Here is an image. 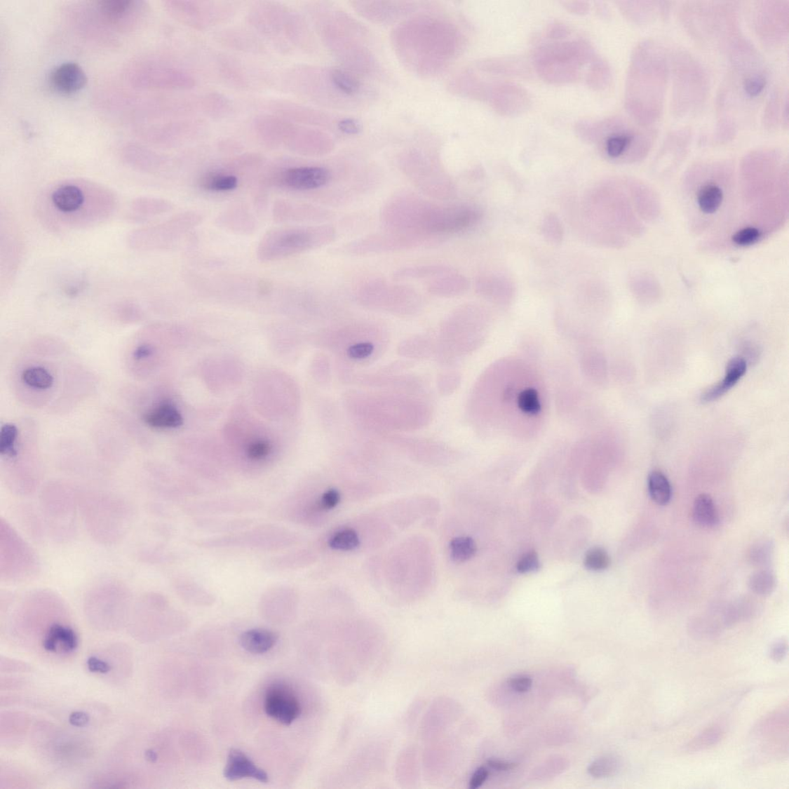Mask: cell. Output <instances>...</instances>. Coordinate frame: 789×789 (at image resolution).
<instances>
[{
  "label": "cell",
  "instance_id": "obj_1",
  "mask_svg": "<svg viewBox=\"0 0 789 789\" xmlns=\"http://www.w3.org/2000/svg\"><path fill=\"white\" fill-rule=\"evenodd\" d=\"M116 205V195L102 186L67 181L43 194L37 212L50 229L74 230L104 222L114 213Z\"/></svg>",
  "mask_w": 789,
  "mask_h": 789
},
{
  "label": "cell",
  "instance_id": "obj_2",
  "mask_svg": "<svg viewBox=\"0 0 789 789\" xmlns=\"http://www.w3.org/2000/svg\"><path fill=\"white\" fill-rule=\"evenodd\" d=\"M482 217V210L474 205H439L409 194L394 198L384 210L391 232L420 239L465 231Z\"/></svg>",
  "mask_w": 789,
  "mask_h": 789
},
{
  "label": "cell",
  "instance_id": "obj_3",
  "mask_svg": "<svg viewBox=\"0 0 789 789\" xmlns=\"http://www.w3.org/2000/svg\"><path fill=\"white\" fill-rule=\"evenodd\" d=\"M577 130L584 140L596 143L606 159L614 161L645 154L657 137V132L647 125L619 116L600 121H584L578 125Z\"/></svg>",
  "mask_w": 789,
  "mask_h": 789
},
{
  "label": "cell",
  "instance_id": "obj_4",
  "mask_svg": "<svg viewBox=\"0 0 789 789\" xmlns=\"http://www.w3.org/2000/svg\"><path fill=\"white\" fill-rule=\"evenodd\" d=\"M79 513L89 535L102 545L121 541L133 521L130 505L113 494H79Z\"/></svg>",
  "mask_w": 789,
  "mask_h": 789
},
{
  "label": "cell",
  "instance_id": "obj_5",
  "mask_svg": "<svg viewBox=\"0 0 789 789\" xmlns=\"http://www.w3.org/2000/svg\"><path fill=\"white\" fill-rule=\"evenodd\" d=\"M590 46L581 41L548 43L536 53L539 74L551 82H569L580 76V69L591 58Z\"/></svg>",
  "mask_w": 789,
  "mask_h": 789
},
{
  "label": "cell",
  "instance_id": "obj_6",
  "mask_svg": "<svg viewBox=\"0 0 789 789\" xmlns=\"http://www.w3.org/2000/svg\"><path fill=\"white\" fill-rule=\"evenodd\" d=\"M40 560L31 546L7 520L0 522V576L7 582L31 579L40 572Z\"/></svg>",
  "mask_w": 789,
  "mask_h": 789
},
{
  "label": "cell",
  "instance_id": "obj_7",
  "mask_svg": "<svg viewBox=\"0 0 789 789\" xmlns=\"http://www.w3.org/2000/svg\"><path fill=\"white\" fill-rule=\"evenodd\" d=\"M41 507L46 528L62 541L75 534L79 494L66 487H49L41 494Z\"/></svg>",
  "mask_w": 789,
  "mask_h": 789
},
{
  "label": "cell",
  "instance_id": "obj_8",
  "mask_svg": "<svg viewBox=\"0 0 789 789\" xmlns=\"http://www.w3.org/2000/svg\"><path fill=\"white\" fill-rule=\"evenodd\" d=\"M335 237V231L328 226L276 231L262 242V255L277 259L325 245Z\"/></svg>",
  "mask_w": 789,
  "mask_h": 789
},
{
  "label": "cell",
  "instance_id": "obj_9",
  "mask_svg": "<svg viewBox=\"0 0 789 789\" xmlns=\"http://www.w3.org/2000/svg\"><path fill=\"white\" fill-rule=\"evenodd\" d=\"M133 606V596L123 584L106 581L93 587L85 596V609L93 616H124Z\"/></svg>",
  "mask_w": 789,
  "mask_h": 789
},
{
  "label": "cell",
  "instance_id": "obj_10",
  "mask_svg": "<svg viewBox=\"0 0 789 789\" xmlns=\"http://www.w3.org/2000/svg\"><path fill=\"white\" fill-rule=\"evenodd\" d=\"M264 706L267 715L285 725L292 724L301 714L298 699L283 686L273 687L268 691Z\"/></svg>",
  "mask_w": 789,
  "mask_h": 789
},
{
  "label": "cell",
  "instance_id": "obj_11",
  "mask_svg": "<svg viewBox=\"0 0 789 789\" xmlns=\"http://www.w3.org/2000/svg\"><path fill=\"white\" fill-rule=\"evenodd\" d=\"M476 292L483 298L499 304L509 306L515 295V286L513 281L503 274L490 272L476 279Z\"/></svg>",
  "mask_w": 789,
  "mask_h": 789
},
{
  "label": "cell",
  "instance_id": "obj_12",
  "mask_svg": "<svg viewBox=\"0 0 789 789\" xmlns=\"http://www.w3.org/2000/svg\"><path fill=\"white\" fill-rule=\"evenodd\" d=\"M418 239L392 232L387 236H375L356 241L346 246L345 250L356 255L396 251L398 249L407 248L412 244H417Z\"/></svg>",
  "mask_w": 789,
  "mask_h": 789
},
{
  "label": "cell",
  "instance_id": "obj_13",
  "mask_svg": "<svg viewBox=\"0 0 789 789\" xmlns=\"http://www.w3.org/2000/svg\"><path fill=\"white\" fill-rule=\"evenodd\" d=\"M331 172L323 167H301L287 170L283 183L289 189L310 191L321 189L330 182Z\"/></svg>",
  "mask_w": 789,
  "mask_h": 789
},
{
  "label": "cell",
  "instance_id": "obj_14",
  "mask_svg": "<svg viewBox=\"0 0 789 789\" xmlns=\"http://www.w3.org/2000/svg\"><path fill=\"white\" fill-rule=\"evenodd\" d=\"M88 78L83 69L75 62L60 65L50 74L51 88L62 95H73L87 84Z\"/></svg>",
  "mask_w": 789,
  "mask_h": 789
},
{
  "label": "cell",
  "instance_id": "obj_15",
  "mask_svg": "<svg viewBox=\"0 0 789 789\" xmlns=\"http://www.w3.org/2000/svg\"><path fill=\"white\" fill-rule=\"evenodd\" d=\"M224 776L229 781L253 778L262 783H267L269 781L267 773L257 767L243 752L237 748L230 750Z\"/></svg>",
  "mask_w": 789,
  "mask_h": 789
},
{
  "label": "cell",
  "instance_id": "obj_16",
  "mask_svg": "<svg viewBox=\"0 0 789 789\" xmlns=\"http://www.w3.org/2000/svg\"><path fill=\"white\" fill-rule=\"evenodd\" d=\"M747 370L745 359L736 357L731 359L726 367L724 378L720 382L707 389L701 396L702 403L713 402L724 396L744 376Z\"/></svg>",
  "mask_w": 789,
  "mask_h": 789
},
{
  "label": "cell",
  "instance_id": "obj_17",
  "mask_svg": "<svg viewBox=\"0 0 789 789\" xmlns=\"http://www.w3.org/2000/svg\"><path fill=\"white\" fill-rule=\"evenodd\" d=\"M757 737L762 738L768 744L767 747L772 746L773 743L777 744V741H783L784 736H788V708L776 710L767 717L764 718L757 727L756 731Z\"/></svg>",
  "mask_w": 789,
  "mask_h": 789
},
{
  "label": "cell",
  "instance_id": "obj_18",
  "mask_svg": "<svg viewBox=\"0 0 789 789\" xmlns=\"http://www.w3.org/2000/svg\"><path fill=\"white\" fill-rule=\"evenodd\" d=\"M494 104L502 114H515L528 104V97L525 92L515 85L501 83L494 90Z\"/></svg>",
  "mask_w": 789,
  "mask_h": 789
},
{
  "label": "cell",
  "instance_id": "obj_19",
  "mask_svg": "<svg viewBox=\"0 0 789 789\" xmlns=\"http://www.w3.org/2000/svg\"><path fill=\"white\" fill-rule=\"evenodd\" d=\"M772 7L773 6H769V13L767 6L763 5L760 8L757 7L755 20L757 32L763 34L762 38L764 40L768 38L769 40L771 39V42L774 41L776 43V40L778 41V37H780L781 40H783V38L784 39V28L785 26L788 27V25H784V22L788 23V18L783 19V18H781L778 19L776 13L778 6L775 5L774 13H772Z\"/></svg>",
  "mask_w": 789,
  "mask_h": 789
},
{
  "label": "cell",
  "instance_id": "obj_20",
  "mask_svg": "<svg viewBox=\"0 0 789 789\" xmlns=\"http://www.w3.org/2000/svg\"><path fill=\"white\" fill-rule=\"evenodd\" d=\"M58 645H62V650L65 652H72L79 645V640L72 628L60 623H53L46 632L43 647L46 652H55Z\"/></svg>",
  "mask_w": 789,
  "mask_h": 789
},
{
  "label": "cell",
  "instance_id": "obj_21",
  "mask_svg": "<svg viewBox=\"0 0 789 789\" xmlns=\"http://www.w3.org/2000/svg\"><path fill=\"white\" fill-rule=\"evenodd\" d=\"M470 283L463 275L453 269L447 274L436 278L428 285V290L436 296H457L464 294Z\"/></svg>",
  "mask_w": 789,
  "mask_h": 789
},
{
  "label": "cell",
  "instance_id": "obj_22",
  "mask_svg": "<svg viewBox=\"0 0 789 789\" xmlns=\"http://www.w3.org/2000/svg\"><path fill=\"white\" fill-rule=\"evenodd\" d=\"M278 642L276 633L267 629H252L243 633L240 644L245 651L253 654L267 653Z\"/></svg>",
  "mask_w": 789,
  "mask_h": 789
},
{
  "label": "cell",
  "instance_id": "obj_23",
  "mask_svg": "<svg viewBox=\"0 0 789 789\" xmlns=\"http://www.w3.org/2000/svg\"><path fill=\"white\" fill-rule=\"evenodd\" d=\"M144 421L147 425L154 428H177L183 424L181 413L170 403L161 404L147 412Z\"/></svg>",
  "mask_w": 789,
  "mask_h": 789
},
{
  "label": "cell",
  "instance_id": "obj_24",
  "mask_svg": "<svg viewBox=\"0 0 789 789\" xmlns=\"http://www.w3.org/2000/svg\"><path fill=\"white\" fill-rule=\"evenodd\" d=\"M726 727L724 724L716 723L703 730L686 746V751L696 753L704 751L717 746L724 739Z\"/></svg>",
  "mask_w": 789,
  "mask_h": 789
},
{
  "label": "cell",
  "instance_id": "obj_25",
  "mask_svg": "<svg viewBox=\"0 0 789 789\" xmlns=\"http://www.w3.org/2000/svg\"><path fill=\"white\" fill-rule=\"evenodd\" d=\"M693 518L695 522L705 527H713L717 525L718 513L712 497L701 494L695 499L693 506Z\"/></svg>",
  "mask_w": 789,
  "mask_h": 789
},
{
  "label": "cell",
  "instance_id": "obj_26",
  "mask_svg": "<svg viewBox=\"0 0 789 789\" xmlns=\"http://www.w3.org/2000/svg\"><path fill=\"white\" fill-rule=\"evenodd\" d=\"M648 492L652 501L660 505L666 506L673 497V489L667 476L661 471H655L648 476Z\"/></svg>",
  "mask_w": 789,
  "mask_h": 789
},
{
  "label": "cell",
  "instance_id": "obj_27",
  "mask_svg": "<svg viewBox=\"0 0 789 789\" xmlns=\"http://www.w3.org/2000/svg\"><path fill=\"white\" fill-rule=\"evenodd\" d=\"M452 270L453 269L444 265H420L398 270L396 272L395 278L401 280L432 278L447 274Z\"/></svg>",
  "mask_w": 789,
  "mask_h": 789
},
{
  "label": "cell",
  "instance_id": "obj_28",
  "mask_svg": "<svg viewBox=\"0 0 789 789\" xmlns=\"http://www.w3.org/2000/svg\"><path fill=\"white\" fill-rule=\"evenodd\" d=\"M722 201V190L715 184L703 186L698 194L699 206L705 214L715 213L720 209Z\"/></svg>",
  "mask_w": 789,
  "mask_h": 789
},
{
  "label": "cell",
  "instance_id": "obj_29",
  "mask_svg": "<svg viewBox=\"0 0 789 789\" xmlns=\"http://www.w3.org/2000/svg\"><path fill=\"white\" fill-rule=\"evenodd\" d=\"M135 4L125 0H104L99 2V9L108 20L119 22L135 9Z\"/></svg>",
  "mask_w": 789,
  "mask_h": 789
},
{
  "label": "cell",
  "instance_id": "obj_30",
  "mask_svg": "<svg viewBox=\"0 0 789 789\" xmlns=\"http://www.w3.org/2000/svg\"><path fill=\"white\" fill-rule=\"evenodd\" d=\"M541 233L545 240L552 245H560L564 240L565 228L559 216L550 213L543 218Z\"/></svg>",
  "mask_w": 789,
  "mask_h": 789
},
{
  "label": "cell",
  "instance_id": "obj_31",
  "mask_svg": "<svg viewBox=\"0 0 789 789\" xmlns=\"http://www.w3.org/2000/svg\"><path fill=\"white\" fill-rule=\"evenodd\" d=\"M776 587V578L774 574L767 569L760 570L748 580V588L755 595L767 596L775 591Z\"/></svg>",
  "mask_w": 789,
  "mask_h": 789
},
{
  "label": "cell",
  "instance_id": "obj_32",
  "mask_svg": "<svg viewBox=\"0 0 789 789\" xmlns=\"http://www.w3.org/2000/svg\"><path fill=\"white\" fill-rule=\"evenodd\" d=\"M450 550L451 558L457 563H463L474 557L476 545L472 538L460 537L453 539L450 544Z\"/></svg>",
  "mask_w": 789,
  "mask_h": 789
},
{
  "label": "cell",
  "instance_id": "obj_33",
  "mask_svg": "<svg viewBox=\"0 0 789 789\" xmlns=\"http://www.w3.org/2000/svg\"><path fill=\"white\" fill-rule=\"evenodd\" d=\"M330 77L334 87L346 95L353 96L361 89L360 82L345 70L335 69Z\"/></svg>",
  "mask_w": 789,
  "mask_h": 789
},
{
  "label": "cell",
  "instance_id": "obj_34",
  "mask_svg": "<svg viewBox=\"0 0 789 789\" xmlns=\"http://www.w3.org/2000/svg\"><path fill=\"white\" fill-rule=\"evenodd\" d=\"M22 379L29 387L38 389H48L53 385L52 375L41 367L29 368L22 373Z\"/></svg>",
  "mask_w": 789,
  "mask_h": 789
},
{
  "label": "cell",
  "instance_id": "obj_35",
  "mask_svg": "<svg viewBox=\"0 0 789 789\" xmlns=\"http://www.w3.org/2000/svg\"><path fill=\"white\" fill-rule=\"evenodd\" d=\"M360 544L358 534L351 529H345L335 533L330 540V548L335 551H351Z\"/></svg>",
  "mask_w": 789,
  "mask_h": 789
},
{
  "label": "cell",
  "instance_id": "obj_36",
  "mask_svg": "<svg viewBox=\"0 0 789 789\" xmlns=\"http://www.w3.org/2000/svg\"><path fill=\"white\" fill-rule=\"evenodd\" d=\"M774 553V544L769 540L762 541L755 544L748 553V559L751 564L757 567H764L769 565Z\"/></svg>",
  "mask_w": 789,
  "mask_h": 789
},
{
  "label": "cell",
  "instance_id": "obj_37",
  "mask_svg": "<svg viewBox=\"0 0 789 789\" xmlns=\"http://www.w3.org/2000/svg\"><path fill=\"white\" fill-rule=\"evenodd\" d=\"M619 768V760L614 756H607L592 763L588 771L595 778H605L614 775Z\"/></svg>",
  "mask_w": 789,
  "mask_h": 789
},
{
  "label": "cell",
  "instance_id": "obj_38",
  "mask_svg": "<svg viewBox=\"0 0 789 789\" xmlns=\"http://www.w3.org/2000/svg\"><path fill=\"white\" fill-rule=\"evenodd\" d=\"M18 436V429L13 424H6L1 429L0 433V453L3 456L15 457L18 456L15 447V440Z\"/></svg>",
  "mask_w": 789,
  "mask_h": 789
},
{
  "label": "cell",
  "instance_id": "obj_39",
  "mask_svg": "<svg viewBox=\"0 0 789 789\" xmlns=\"http://www.w3.org/2000/svg\"><path fill=\"white\" fill-rule=\"evenodd\" d=\"M610 564V558L603 548H592L586 554L584 565L588 569L600 572L607 569Z\"/></svg>",
  "mask_w": 789,
  "mask_h": 789
},
{
  "label": "cell",
  "instance_id": "obj_40",
  "mask_svg": "<svg viewBox=\"0 0 789 789\" xmlns=\"http://www.w3.org/2000/svg\"><path fill=\"white\" fill-rule=\"evenodd\" d=\"M160 201L149 198H140L132 203L131 210L134 215L145 217L160 212Z\"/></svg>",
  "mask_w": 789,
  "mask_h": 789
},
{
  "label": "cell",
  "instance_id": "obj_41",
  "mask_svg": "<svg viewBox=\"0 0 789 789\" xmlns=\"http://www.w3.org/2000/svg\"><path fill=\"white\" fill-rule=\"evenodd\" d=\"M238 186V179L232 175H216L210 177L205 182V187L208 190L215 191H228L236 189Z\"/></svg>",
  "mask_w": 789,
  "mask_h": 789
},
{
  "label": "cell",
  "instance_id": "obj_42",
  "mask_svg": "<svg viewBox=\"0 0 789 789\" xmlns=\"http://www.w3.org/2000/svg\"><path fill=\"white\" fill-rule=\"evenodd\" d=\"M761 231L753 227H748L741 229L734 234L732 241L734 244L739 246H750L752 245L761 238Z\"/></svg>",
  "mask_w": 789,
  "mask_h": 789
},
{
  "label": "cell",
  "instance_id": "obj_43",
  "mask_svg": "<svg viewBox=\"0 0 789 789\" xmlns=\"http://www.w3.org/2000/svg\"><path fill=\"white\" fill-rule=\"evenodd\" d=\"M541 564L537 553L532 551L523 554L518 563V570L521 574L537 572Z\"/></svg>",
  "mask_w": 789,
  "mask_h": 789
},
{
  "label": "cell",
  "instance_id": "obj_44",
  "mask_svg": "<svg viewBox=\"0 0 789 789\" xmlns=\"http://www.w3.org/2000/svg\"><path fill=\"white\" fill-rule=\"evenodd\" d=\"M374 351L373 344L371 342H362L351 346L347 354L350 358L363 359L370 356Z\"/></svg>",
  "mask_w": 789,
  "mask_h": 789
},
{
  "label": "cell",
  "instance_id": "obj_45",
  "mask_svg": "<svg viewBox=\"0 0 789 789\" xmlns=\"http://www.w3.org/2000/svg\"><path fill=\"white\" fill-rule=\"evenodd\" d=\"M271 451L269 443L257 441L250 445L248 449V456L254 460H260L267 457Z\"/></svg>",
  "mask_w": 789,
  "mask_h": 789
},
{
  "label": "cell",
  "instance_id": "obj_46",
  "mask_svg": "<svg viewBox=\"0 0 789 789\" xmlns=\"http://www.w3.org/2000/svg\"><path fill=\"white\" fill-rule=\"evenodd\" d=\"M788 642L785 640H778L770 647L769 656L772 661L780 662L785 659L788 653Z\"/></svg>",
  "mask_w": 789,
  "mask_h": 789
},
{
  "label": "cell",
  "instance_id": "obj_47",
  "mask_svg": "<svg viewBox=\"0 0 789 789\" xmlns=\"http://www.w3.org/2000/svg\"><path fill=\"white\" fill-rule=\"evenodd\" d=\"M508 682L514 691L520 693L528 692L532 686V679L525 675L513 677Z\"/></svg>",
  "mask_w": 789,
  "mask_h": 789
},
{
  "label": "cell",
  "instance_id": "obj_48",
  "mask_svg": "<svg viewBox=\"0 0 789 789\" xmlns=\"http://www.w3.org/2000/svg\"><path fill=\"white\" fill-rule=\"evenodd\" d=\"M87 666L88 670L93 673L107 674L112 670L110 663L97 657L89 658Z\"/></svg>",
  "mask_w": 789,
  "mask_h": 789
},
{
  "label": "cell",
  "instance_id": "obj_49",
  "mask_svg": "<svg viewBox=\"0 0 789 789\" xmlns=\"http://www.w3.org/2000/svg\"><path fill=\"white\" fill-rule=\"evenodd\" d=\"M340 494L337 490H330L325 492L321 499L322 507L325 510L333 509L340 502Z\"/></svg>",
  "mask_w": 789,
  "mask_h": 789
},
{
  "label": "cell",
  "instance_id": "obj_50",
  "mask_svg": "<svg viewBox=\"0 0 789 789\" xmlns=\"http://www.w3.org/2000/svg\"><path fill=\"white\" fill-rule=\"evenodd\" d=\"M339 128L347 135L358 134L361 130L360 124L353 119L343 120L339 123Z\"/></svg>",
  "mask_w": 789,
  "mask_h": 789
},
{
  "label": "cell",
  "instance_id": "obj_51",
  "mask_svg": "<svg viewBox=\"0 0 789 789\" xmlns=\"http://www.w3.org/2000/svg\"><path fill=\"white\" fill-rule=\"evenodd\" d=\"M489 776V771L486 768L481 767L474 772L470 783V788L472 789L480 787Z\"/></svg>",
  "mask_w": 789,
  "mask_h": 789
},
{
  "label": "cell",
  "instance_id": "obj_52",
  "mask_svg": "<svg viewBox=\"0 0 789 789\" xmlns=\"http://www.w3.org/2000/svg\"><path fill=\"white\" fill-rule=\"evenodd\" d=\"M69 722L76 727H84L90 722V716L84 712H74L70 714L69 717Z\"/></svg>",
  "mask_w": 789,
  "mask_h": 789
},
{
  "label": "cell",
  "instance_id": "obj_53",
  "mask_svg": "<svg viewBox=\"0 0 789 789\" xmlns=\"http://www.w3.org/2000/svg\"><path fill=\"white\" fill-rule=\"evenodd\" d=\"M488 765L490 768L498 771H510L517 768L518 764L501 760H490Z\"/></svg>",
  "mask_w": 789,
  "mask_h": 789
},
{
  "label": "cell",
  "instance_id": "obj_54",
  "mask_svg": "<svg viewBox=\"0 0 789 789\" xmlns=\"http://www.w3.org/2000/svg\"><path fill=\"white\" fill-rule=\"evenodd\" d=\"M152 353H153V349L151 346H142L138 347L135 350V351L134 353V357H135V359H137V360H140V359H142V358H145L151 356L152 355Z\"/></svg>",
  "mask_w": 789,
  "mask_h": 789
},
{
  "label": "cell",
  "instance_id": "obj_55",
  "mask_svg": "<svg viewBox=\"0 0 789 789\" xmlns=\"http://www.w3.org/2000/svg\"><path fill=\"white\" fill-rule=\"evenodd\" d=\"M147 759L151 762H154L158 759V755L153 751V750H148L146 753Z\"/></svg>",
  "mask_w": 789,
  "mask_h": 789
}]
</instances>
